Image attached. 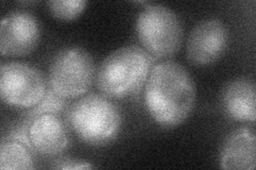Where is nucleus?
Wrapping results in <instances>:
<instances>
[{
	"label": "nucleus",
	"mask_w": 256,
	"mask_h": 170,
	"mask_svg": "<svg viewBox=\"0 0 256 170\" xmlns=\"http://www.w3.org/2000/svg\"><path fill=\"white\" fill-rule=\"evenodd\" d=\"M196 91L194 80L180 64L172 60L152 67L144 91V102L155 123L164 129L186 121L194 111Z\"/></svg>",
	"instance_id": "nucleus-1"
},
{
	"label": "nucleus",
	"mask_w": 256,
	"mask_h": 170,
	"mask_svg": "<svg viewBox=\"0 0 256 170\" xmlns=\"http://www.w3.org/2000/svg\"><path fill=\"white\" fill-rule=\"evenodd\" d=\"M153 67V58L139 46H124L111 52L96 72V85L110 99L138 93Z\"/></svg>",
	"instance_id": "nucleus-2"
},
{
	"label": "nucleus",
	"mask_w": 256,
	"mask_h": 170,
	"mask_svg": "<svg viewBox=\"0 0 256 170\" xmlns=\"http://www.w3.org/2000/svg\"><path fill=\"white\" fill-rule=\"evenodd\" d=\"M66 120L84 143L100 147L114 142L122 129V114L108 97L84 95L70 105Z\"/></svg>",
	"instance_id": "nucleus-3"
},
{
	"label": "nucleus",
	"mask_w": 256,
	"mask_h": 170,
	"mask_svg": "<svg viewBox=\"0 0 256 170\" xmlns=\"http://www.w3.org/2000/svg\"><path fill=\"white\" fill-rule=\"evenodd\" d=\"M137 36L152 58L171 59L180 51L184 27L180 16L164 4L150 3L136 20Z\"/></svg>",
	"instance_id": "nucleus-4"
},
{
	"label": "nucleus",
	"mask_w": 256,
	"mask_h": 170,
	"mask_svg": "<svg viewBox=\"0 0 256 170\" xmlns=\"http://www.w3.org/2000/svg\"><path fill=\"white\" fill-rule=\"evenodd\" d=\"M95 77L91 54L82 47H68L54 56L48 70V85L63 99H75L90 90Z\"/></svg>",
	"instance_id": "nucleus-5"
},
{
	"label": "nucleus",
	"mask_w": 256,
	"mask_h": 170,
	"mask_svg": "<svg viewBox=\"0 0 256 170\" xmlns=\"http://www.w3.org/2000/svg\"><path fill=\"white\" fill-rule=\"evenodd\" d=\"M47 90L45 77L30 64L8 62L0 68V96L10 107L34 108L43 100Z\"/></svg>",
	"instance_id": "nucleus-6"
},
{
	"label": "nucleus",
	"mask_w": 256,
	"mask_h": 170,
	"mask_svg": "<svg viewBox=\"0 0 256 170\" xmlns=\"http://www.w3.org/2000/svg\"><path fill=\"white\" fill-rule=\"evenodd\" d=\"M228 46V30L224 22L214 17L205 18L190 31L186 55L194 65H210L221 58Z\"/></svg>",
	"instance_id": "nucleus-7"
},
{
	"label": "nucleus",
	"mask_w": 256,
	"mask_h": 170,
	"mask_svg": "<svg viewBox=\"0 0 256 170\" xmlns=\"http://www.w3.org/2000/svg\"><path fill=\"white\" fill-rule=\"evenodd\" d=\"M41 37L34 15L24 10L8 13L0 23V52L4 56H24L34 51Z\"/></svg>",
	"instance_id": "nucleus-8"
},
{
	"label": "nucleus",
	"mask_w": 256,
	"mask_h": 170,
	"mask_svg": "<svg viewBox=\"0 0 256 170\" xmlns=\"http://www.w3.org/2000/svg\"><path fill=\"white\" fill-rule=\"evenodd\" d=\"M28 136L32 149L48 158L60 156L70 146L66 125L52 113L32 117L28 126Z\"/></svg>",
	"instance_id": "nucleus-9"
},
{
	"label": "nucleus",
	"mask_w": 256,
	"mask_h": 170,
	"mask_svg": "<svg viewBox=\"0 0 256 170\" xmlns=\"http://www.w3.org/2000/svg\"><path fill=\"white\" fill-rule=\"evenodd\" d=\"M256 140L252 128L240 127L224 140L219 152V163L223 169L253 170L256 166Z\"/></svg>",
	"instance_id": "nucleus-10"
},
{
	"label": "nucleus",
	"mask_w": 256,
	"mask_h": 170,
	"mask_svg": "<svg viewBox=\"0 0 256 170\" xmlns=\"http://www.w3.org/2000/svg\"><path fill=\"white\" fill-rule=\"evenodd\" d=\"M221 102L228 116L240 123H255L256 88L250 78H237L222 90Z\"/></svg>",
	"instance_id": "nucleus-11"
},
{
	"label": "nucleus",
	"mask_w": 256,
	"mask_h": 170,
	"mask_svg": "<svg viewBox=\"0 0 256 170\" xmlns=\"http://www.w3.org/2000/svg\"><path fill=\"white\" fill-rule=\"evenodd\" d=\"M34 167V159L26 145L8 140L0 145V169L22 170Z\"/></svg>",
	"instance_id": "nucleus-12"
},
{
	"label": "nucleus",
	"mask_w": 256,
	"mask_h": 170,
	"mask_svg": "<svg viewBox=\"0 0 256 170\" xmlns=\"http://www.w3.org/2000/svg\"><path fill=\"white\" fill-rule=\"evenodd\" d=\"M84 0H52L48 1V10L56 18L61 20L76 19L86 7Z\"/></svg>",
	"instance_id": "nucleus-13"
},
{
	"label": "nucleus",
	"mask_w": 256,
	"mask_h": 170,
	"mask_svg": "<svg viewBox=\"0 0 256 170\" xmlns=\"http://www.w3.org/2000/svg\"><path fill=\"white\" fill-rule=\"evenodd\" d=\"M66 99L61 98L58 95H56L52 88L50 87L46 92V95L43 98V100L40 102L34 108H32L30 113L28 114V117L30 119L34 116L45 114V113H52V114H56V113L61 112L64 108H66Z\"/></svg>",
	"instance_id": "nucleus-14"
},
{
	"label": "nucleus",
	"mask_w": 256,
	"mask_h": 170,
	"mask_svg": "<svg viewBox=\"0 0 256 170\" xmlns=\"http://www.w3.org/2000/svg\"><path fill=\"white\" fill-rule=\"evenodd\" d=\"M54 169H63V170H84V169H92L94 165L90 162L78 160L73 158H62L54 162L52 165Z\"/></svg>",
	"instance_id": "nucleus-15"
}]
</instances>
